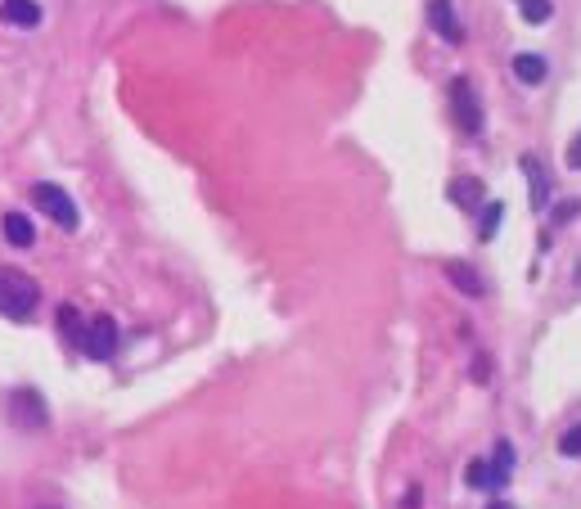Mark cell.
Masks as SVG:
<instances>
[{"instance_id":"obj_18","label":"cell","mask_w":581,"mask_h":509,"mask_svg":"<svg viewBox=\"0 0 581 509\" xmlns=\"http://www.w3.org/2000/svg\"><path fill=\"white\" fill-rule=\"evenodd\" d=\"M559 455H581V424L559 437Z\"/></svg>"},{"instance_id":"obj_14","label":"cell","mask_w":581,"mask_h":509,"mask_svg":"<svg viewBox=\"0 0 581 509\" xmlns=\"http://www.w3.org/2000/svg\"><path fill=\"white\" fill-rule=\"evenodd\" d=\"M518 14H523V19L536 28V23H550L554 5H550V0H518Z\"/></svg>"},{"instance_id":"obj_17","label":"cell","mask_w":581,"mask_h":509,"mask_svg":"<svg viewBox=\"0 0 581 509\" xmlns=\"http://www.w3.org/2000/svg\"><path fill=\"white\" fill-rule=\"evenodd\" d=\"M500 217H505V208H500V203H487V212H482V239H491V235H496Z\"/></svg>"},{"instance_id":"obj_13","label":"cell","mask_w":581,"mask_h":509,"mask_svg":"<svg viewBox=\"0 0 581 509\" xmlns=\"http://www.w3.org/2000/svg\"><path fill=\"white\" fill-rule=\"evenodd\" d=\"M464 482H469V487H478V491H487V487H496V473H491L487 460H473L469 469H464Z\"/></svg>"},{"instance_id":"obj_7","label":"cell","mask_w":581,"mask_h":509,"mask_svg":"<svg viewBox=\"0 0 581 509\" xmlns=\"http://www.w3.org/2000/svg\"><path fill=\"white\" fill-rule=\"evenodd\" d=\"M0 19L14 23V28H37L41 5H37V0H0Z\"/></svg>"},{"instance_id":"obj_5","label":"cell","mask_w":581,"mask_h":509,"mask_svg":"<svg viewBox=\"0 0 581 509\" xmlns=\"http://www.w3.org/2000/svg\"><path fill=\"white\" fill-rule=\"evenodd\" d=\"M82 352L91 356V361H109V356L118 352V325H113L109 316L91 320V325L82 329Z\"/></svg>"},{"instance_id":"obj_2","label":"cell","mask_w":581,"mask_h":509,"mask_svg":"<svg viewBox=\"0 0 581 509\" xmlns=\"http://www.w3.org/2000/svg\"><path fill=\"white\" fill-rule=\"evenodd\" d=\"M32 203H37V208L46 212L59 230H77V221H82V217H77L73 194H64L55 181H37V185H32Z\"/></svg>"},{"instance_id":"obj_9","label":"cell","mask_w":581,"mask_h":509,"mask_svg":"<svg viewBox=\"0 0 581 509\" xmlns=\"http://www.w3.org/2000/svg\"><path fill=\"white\" fill-rule=\"evenodd\" d=\"M5 239H10L14 248H32L37 244V230H32V221L23 217V212H10V217H5Z\"/></svg>"},{"instance_id":"obj_3","label":"cell","mask_w":581,"mask_h":509,"mask_svg":"<svg viewBox=\"0 0 581 509\" xmlns=\"http://www.w3.org/2000/svg\"><path fill=\"white\" fill-rule=\"evenodd\" d=\"M10 419L23 428V433H37V428H46L50 424V410H46V401H41V392L37 388H19L10 397Z\"/></svg>"},{"instance_id":"obj_12","label":"cell","mask_w":581,"mask_h":509,"mask_svg":"<svg viewBox=\"0 0 581 509\" xmlns=\"http://www.w3.org/2000/svg\"><path fill=\"white\" fill-rule=\"evenodd\" d=\"M59 329H64V338H73V343H82V311L73 307V302H64V307H59Z\"/></svg>"},{"instance_id":"obj_8","label":"cell","mask_w":581,"mask_h":509,"mask_svg":"<svg viewBox=\"0 0 581 509\" xmlns=\"http://www.w3.org/2000/svg\"><path fill=\"white\" fill-rule=\"evenodd\" d=\"M523 172H527V190H532V212H541L550 203V176H545V167L532 154L523 158Z\"/></svg>"},{"instance_id":"obj_19","label":"cell","mask_w":581,"mask_h":509,"mask_svg":"<svg viewBox=\"0 0 581 509\" xmlns=\"http://www.w3.org/2000/svg\"><path fill=\"white\" fill-rule=\"evenodd\" d=\"M563 163H568L572 172H581V131L572 136V145H568V154H563Z\"/></svg>"},{"instance_id":"obj_11","label":"cell","mask_w":581,"mask_h":509,"mask_svg":"<svg viewBox=\"0 0 581 509\" xmlns=\"http://www.w3.org/2000/svg\"><path fill=\"white\" fill-rule=\"evenodd\" d=\"M446 275H451V284H460V293H469V298H482V280H478V271H469L464 262H446Z\"/></svg>"},{"instance_id":"obj_1","label":"cell","mask_w":581,"mask_h":509,"mask_svg":"<svg viewBox=\"0 0 581 509\" xmlns=\"http://www.w3.org/2000/svg\"><path fill=\"white\" fill-rule=\"evenodd\" d=\"M41 302V289L28 271L19 266H0V316L5 320H28Z\"/></svg>"},{"instance_id":"obj_10","label":"cell","mask_w":581,"mask_h":509,"mask_svg":"<svg viewBox=\"0 0 581 509\" xmlns=\"http://www.w3.org/2000/svg\"><path fill=\"white\" fill-rule=\"evenodd\" d=\"M545 73H550V68H545L541 55H518V59H514V77H518L523 86H541Z\"/></svg>"},{"instance_id":"obj_6","label":"cell","mask_w":581,"mask_h":509,"mask_svg":"<svg viewBox=\"0 0 581 509\" xmlns=\"http://www.w3.org/2000/svg\"><path fill=\"white\" fill-rule=\"evenodd\" d=\"M428 23H433V32L446 41V46H460L464 41V28H460V19H455L451 0H428Z\"/></svg>"},{"instance_id":"obj_16","label":"cell","mask_w":581,"mask_h":509,"mask_svg":"<svg viewBox=\"0 0 581 509\" xmlns=\"http://www.w3.org/2000/svg\"><path fill=\"white\" fill-rule=\"evenodd\" d=\"M451 199H455V203H478V199H482V185H478V181H469V185L455 181V185H451Z\"/></svg>"},{"instance_id":"obj_4","label":"cell","mask_w":581,"mask_h":509,"mask_svg":"<svg viewBox=\"0 0 581 509\" xmlns=\"http://www.w3.org/2000/svg\"><path fill=\"white\" fill-rule=\"evenodd\" d=\"M451 109H455V122H460V131L478 136V131H482V104H478V91H473L464 77H455V82H451Z\"/></svg>"},{"instance_id":"obj_15","label":"cell","mask_w":581,"mask_h":509,"mask_svg":"<svg viewBox=\"0 0 581 509\" xmlns=\"http://www.w3.org/2000/svg\"><path fill=\"white\" fill-rule=\"evenodd\" d=\"M491 473H496V482H509V473H514V446H509V442H496V460H491Z\"/></svg>"}]
</instances>
